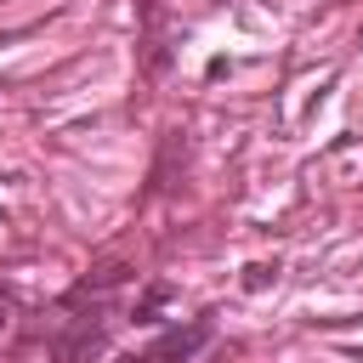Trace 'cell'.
I'll list each match as a JSON object with an SVG mask.
<instances>
[{"label": "cell", "mask_w": 363, "mask_h": 363, "mask_svg": "<svg viewBox=\"0 0 363 363\" xmlns=\"http://www.w3.org/2000/svg\"><path fill=\"white\" fill-rule=\"evenodd\" d=\"M272 278H278V267H267V261H255V267H250V278H244V289H267Z\"/></svg>", "instance_id": "obj_2"}, {"label": "cell", "mask_w": 363, "mask_h": 363, "mask_svg": "<svg viewBox=\"0 0 363 363\" xmlns=\"http://www.w3.org/2000/svg\"><path fill=\"white\" fill-rule=\"evenodd\" d=\"M210 318H193V323H170L147 352H136V357H125V363H193L204 346H210Z\"/></svg>", "instance_id": "obj_1"}]
</instances>
